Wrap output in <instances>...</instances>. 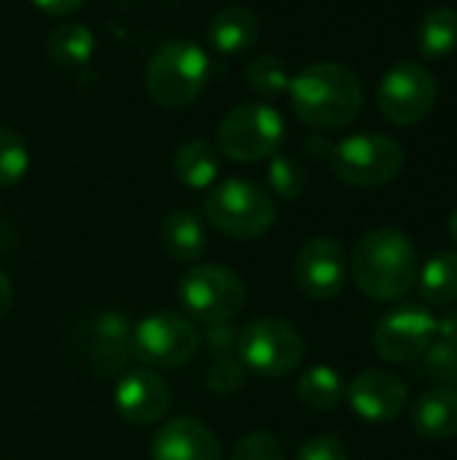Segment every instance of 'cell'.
<instances>
[{
	"label": "cell",
	"instance_id": "17",
	"mask_svg": "<svg viewBox=\"0 0 457 460\" xmlns=\"http://www.w3.org/2000/svg\"><path fill=\"white\" fill-rule=\"evenodd\" d=\"M412 429L428 442H447L457 437V388H431L412 410Z\"/></svg>",
	"mask_w": 457,
	"mask_h": 460
},
{
	"label": "cell",
	"instance_id": "29",
	"mask_svg": "<svg viewBox=\"0 0 457 460\" xmlns=\"http://www.w3.org/2000/svg\"><path fill=\"white\" fill-rule=\"evenodd\" d=\"M245 372L237 356H215L207 369V388L215 396H234L245 385Z\"/></svg>",
	"mask_w": 457,
	"mask_h": 460
},
{
	"label": "cell",
	"instance_id": "19",
	"mask_svg": "<svg viewBox=\"0 0 457 460\" xmlns=\"http://www.w3.org/2000/svg\"><path fill=\"white\" fill-rule=\"evenodd\" d=\"M159 243H162V251L172 261L194 264L207 248V232L197 213L175 210V213L164 216V221L159 226Z\"/></svg>",
	"mask_w": 457,
	"mask_h": 460
},
{
	"label": "cell",
	"instance_id": "34",
	"mask_svg": "<svg viewBox=\"0 0 457 460\" xmlns=\"http://www.w3.org/2000/svg\"><path fill=\"white\" fill-rule=\"evenodd\" d=\"M436 340L457 342V307L455 310H447L444 315L436 318Z\"/></svg>",
	"mask_w": 457,
	"mask_h": 460
},
{
	"label": "cell",
	"instance_id": "30",
	"mask_svg": "<svg viewBox=\"0 0 457 460\" xmlns=\"http://www.w3.org/2000/svg\"><path fill=\"white\" fill-rule=\"evenodd\" d=\"M232 460H286L280 439L269 431H248L237 439Z\"/></svg>",
	"mask_w": 457,
	"mask_h": 460
},
{
	"label": "cell",
	"instance_id": "1",
	"mask_svg": "<svg viewBox=\"0 0 457 460\" xmlns=\"http://www.w3.org/2000/svg\"><path fill=\"white\" fill-rule=\"evenodd\" d=\"M288 97L294 113L315 129L350 127L364 105L358 75L339 62H312L291 75Z\"/></svg>",
	"mask_w": 457,
	"mask_h": 460
},
{
	"label": "cell",
	"instance_id": "5",
	"mask_svg": "<svg viewBox=\"0 0 457 460\" xmlns=\"http://www.w3.org/2000/svg\"><path fill=\"white\" fill-rule=\"evenodd\" d=\"M215 140L218 154L232 162L253 164L261 159H272L283 148L286 119L277 108L267 102H242L221 119Z\"/></svg>",
	"mask_w": 457,
	"mask_h": 460
},
{
	"label": "cell",
	"instance_id": "9",
	"mask_svg": "<svg viewBox=\"0 0 457 460\" xmlns=\"http://www.w3.org/2000/svg\"><path fill=\"white\" fill-rule=\"evenodd\" d=\"M307 345L299 329L283 318L250 321L237 340V358L242 367L259 377H286L294 375L304 361Z\"/></svg>",
	"mask_w": 457,
	"mask_h": 460
},
{
	"label": "cell",
	"instance_id": "4",
	"mask_svg": "<svg viewBox=\"0 0 457 460\" xmlns=\"http://www.w3.org/2000/svg\"><path fill=\"white\" fill-rule=\"evenodd\" d=\"M202 213L221 234L232 240H256L272 229L277 205L259 183L248 178H226L207 189Z\"/></svg>",
	"mask_w": 457,
	"mask_h": 460
},
{
	"label": "cell",
	"instance_id": "10",
	"mask_svg": "<svg viewBox=\"0 0 457 460\" xmlns=\"http://www.w3.org/2000/svg\"><path fill=\"white\" fill-rule=\"evenodd\" d=\"M436 97L439 84L434 73L417 59H401L382 75L377 108L385 121L396 127H412L434 111Z\"/></svg>",
	"mask_w": 457,
	"mask_h": 460
},
{
	"label": "cell",
	"instance_id": "20",
	"mask_svg": "<svg viewBox=\"0 0 457 460\" xmlns=\"http://www.w3.org/2000/svg\"><path fill=\"white\" fill-rule=\"evenodd\" d=\"M172 175L194 191L210 189L221 175V154L207 140H186L172 154Z\"/></svg>",
	"mask_w": 457,
	"mask_h": 460
},
{
	"label": "cell",
	"instance_id": "24",
	"mask_svg": "<svg viewBox=\"0 0 457 460\" xmlns=\"http://www.w3.org/2000/svg\"><path fill=\"white\" fill-rule=\"evenodd\" d=\"M299 402L315 412H331L345 402V383L331 367H312L296 383Z\"/></svg>",
	"mask_w": 457,
	"mask_h": 460
},
{
	"label": "cell",
	"instance_id": "32",
	"mask_svg": "<svg viewBox=\"0 0 457 460\" xmlns=\"http://www.w3.org/2000/svg\"><path fill=\"white\" fill-rule=\"evenodd\" d=\"M237 340H240V329H234L232 323L207 326V348H210L213 356H232V353H237Z\"/></svg>",
	"mask_w": 457,
	"mask_h": 460
},
{
	"label": "cell",
	"instance_id": "25",
	"mask_svg": "<svg viewBox=\"0 0 457 460\" xmlns=\"http://www.w3.org/2000/svg\"><path fill=\"white\" fill-rule=\"evenodd\" d=\"M245 84L250 86V92H256L261 97H277V94L288 92L291 73H288V67H286V62L280 57L261 54L253 62H248Z\"/></svg>",
	"mask_w": 457,
	"mask_h": 460
},
{
	"label": "cell",
	"instance_id": "33",
	"mask_svg": "<svg viewBox=\"0 0 457 460\" xmlns=\"http://www.w3.org/2000/svg\"><path fill=\"white\" fill-rule=\"evenodd\" d=\"M35 8H40L48 16H70L75 13L86 0H30Z\"/></svg>",
	"mask_w": 457,
	"mask_h": 460
},
{
	"label": "cell",
	"instance_id": "12",
	"mask_svg": "<svg viewBox=\"0 0 457 460\" xmlns=\"http://www.w3.org/2000/svg\"><path fill=\"white\" fill-rule=\"evenodd\" d=\"M436 340V318L420 305L388 310L374 329V350L388 364H412L426 356Z\"/></svg>",
	"mask_w": 457,
	"mask_h": 460
},
{
	"label": "cell",
	"instance_id": "28",
	"mask_svg": "<svg viewBox=\"0 0 457 460\" xmlns=\"http://www.w3.org/2000/svg\"><path fill=\"white\" fill-rule=\"evenodd\" d=\"M423 375L442 388H457V342L434 340L423 356Z\"/></svg>",
	"mask_w": 457,
	"mask_h": 460
},
{
	"label": "cell",
	"instance_id": "36",
	"mask_svg": "<svg viewBox=\"0 0 457 460\" xmlns=\"http://www.w3.org/2000/svg\"><path fill=\"white\" fill-rule=\"evenodd\" d=\"M331 143L329 140H323V137H310L307 140V154L310 156H315V159H329L331 156Z\"/></svg>",
	"mask_w": 457,
	"mask_h": 460
},
{
	"label": "cell",
	"instance_id": "11",
	"mask_svg": "<svg viewBox=\"0 0 457 460\" xmlns=\"http://www.w3.org/2000/svg\"><path fill=\"white\" fill-rule=\"evenodd\" d=\"M78 353L97 377H116L132 361V321L119 310H100L78 326Z\"/></svg>",
	"mask_w": 457,
	"mask_h": 460
},
{
	"label": "cell",
	"instance_id": "7",
	"mask_svg": "<svg viewBox=\"0 0 457 460\" xmlns=\"http://www.w3.org/2000/svg\"><path fill=\"white\" fill-rule=\"evenodd\" d=\"M199 345L202 337L194 321L178 310H156L132 326V358L154 372L189 364Z\"/></svg>",
	"mask_w": 457,
	"mask_h": 460
},
{
	"label": "cell",
	"instance_id": "15",
	"mask_svg": "<svg viewBox=\"0 0 457 460\" xmlns=\"http://www.w3.org/2000/svg\"><path fill=\"white\" fill-rule=\"evenodd\" d=\"M407 396L404 380L385 369H366L345 388L347 404L366 423L399 420L407 410Z\"/></svg>",
	"mask_w": 457,
	"mask_h": 460
},
{
	"label": "cell",
	"instance_id": "13",
	"mask_svg": "<svg viewBox=\"0 0 457 460\" xmlns=\"http://www.w3.org/2000/svg\"><path fill=\"white\" fill-rule=\"evenodd\" d=\"M350 272L347 253L334 237H312L302 245L296 256V286L304 296L315 302H329L342 294Z\"/></svg>",
	"mask_w": 457,
	"mask_h": 460
},
{
	"label": "cell",
	"instance_id": "22",
	"mask_svg": "<svg viewBox=\"0 0 457 460\" xmlns=\"http://www.w3.org/2000/svg\"><path fill=\"white\" fill-rule=\"evenodd\" d=\"M423 299L431 307H450L457 302V253L444 251L426 261L417 275Z\"/></svg>",
	"mask_w": 457,
	"mask_h": 460
},
{
	"label": "cell",
	"instance_id": "37",
	"mask_svg": "<svg viewBox=\"0 0 457 460\" xmlns=\"http://www.w3.org/2000/svg\"><path fill=\"white\" fill-rule=\"evenodd\" d=\"M450 237H453V243L457 245V208L453 210V216H450Z\"/></svg>",
	"mask_w": 457,
	"mask_h": 460
},
{
	"label": "cell",
	"instance_id": "26",
	"mask_svg": "<svg viewBox=\"0 0 457 460\" xmlns=\"http://www.w3.org/2000/svg\"><path fill=\"white\" fill-rule=\"evenodd\" d=\"M267 181L269 189L280 197V199H299L307 189V170L296 156L288 154H275L267 170Z\"/></svg>",
	"mask_w": 457,
	"mask_h": 460
},
{
	"label": "cell",
	"instance_id": "27",
	"mask_svg": "<svg viewBox=\"0 0 457 460\" xmlns=\"http://www.w3.org/2000/svg\"><path fill=\"white\" fill-rule=\"evenodd\" d=\"M30 170L27 143L11 129L0 124V186H16Z\"/></svg>",
	"mask_w": 457,
	"mask_h": 460
},
{
	"label": "cell",
	"instance_id": "31",
	"mask_svg": "<svg viewBox=\"0 0 457 460\" xmlns=\"http://www.w3.org/2000/svg\"><path fill=\"white\" fill-rule=\"evenodd\" d=\"M296 460H350L345 445L331 437V434H318L312 439H307L299 453H296Z\"/></svg>",
	"mask_w": 457,
	"mask_h": 460
},
{
	"label": "cell",
	"instance_id": "8",
	"mask_svg": "<svg viewBox=\"0 0 457 460\" xmlns=\"http://www.w3.org/2000/svg\"><path fill=\"white\" fill-rule=\"evenodd\" d=\"M334 175L356 189H377L404 170V148L396 137L380 132H358L331 148Z\"/></svg>",
	"mask_w": 457,
	"mask_h": 460
},
{
	"label": "cell",
	"instance_id": "14",
	"mask_svg": "<svg viewBox=\"0 0 457 460\" xmlns=\"http://www.w3.org/2000/svg\"><path fill=\"white\" fill-rule=\"evenodd\" d=\"M170 402H172L170 385L154 369L124 372L113 391V407L119 418L137 429L159 423L170 412Z\"/></svg>",
	"mask_w": 457,
	"mask_h": 460
},
{
	"label": "cell",
	"instance_id": "18",
	"mask_svg": "<svg viewBox=\"0 0 457 460\" xmlns=\"http://www.w3.org/2000/svg\"><path fill=\"white\" fill-rule=\"evenodd\" d=\"M261 32L259 13L248 5H229L218 11L207 27V40L221 54H242L256 46Z\"/></svg>",
	"mask_w": 457,
	"mask_h": 460
},
{
	"label": "cell",
	"instance_id": "3",
	"mask_svg": "<svg viewBox=\"0 0 457 460\" xmlns=\"http://www.w3.org/2000/svg\"><path fill=\"white\" fill-rule=\"evenodd\" d=\"M210 81V57L202 46L175 38L164 40L145 65V92L167 111L191 105Z\"/></svg>",
	"mask_w": 457,
	"mask_h": 460
},
{
	"label": "cell",
	"instance_id": "35",
	"mask_svg": "<svg viewBox=\"0 0 457 460\" xmlns=\"http://www.w3.org/2000/svg\"><path fill=\"white\" fill-rule=\"evenodd\" d=\"M11 305H13V286H11V280H8V275L0 270V321L8 315V310H11Z\"/></svg>",
	"mask_w": 457,
	"mask_h": 460
},
{
	"label": "cell",
	"instance_id": "21",
	"mask_svg": "<svg viewBox=\"0 0 457 460\" xmlns=\"http://www.w3.org/2000/svg\"><path fill=\"white\" fill-rule=\"evenodd\" d=\"M46 57L54 67L78 70L94 57V32L81 22H62L46 38Z\"/></svg>",
	"mask_w": 457,
	"mask_h": 460
},
{
	"label": "cell",
	"instance_id": "2",
	"mask_svg": "<svg viewBox=\"0 0 457 460\" xmlns=\"http://www.w3.org/2000/svg\"><path fill=\"white\" fill-rule=\"evenodd\" d=\"M350 272L364 296L374 302H399L417 286L420 259L404 232L380 226L358 240Z\"/></svg>",
	"mask_w": 457,
	"mask_h": 460
},
{
	"label": "cell",
	"instance_id": "16",
	"mask_svg": "<svg viewBox=\"0 0 457 460\" xmlns=\"http://www.w3.org/2000/svg\"><path fill=\"white\" fill-rule=\"evenodd\" d=\"M151 460H224L215 434L194 418L167 420L154 442Z\"/></svg>",
	"mask_w": 457,
	"mask_h": 460
},
{
	"label": "cell",
	"instance_id": "23",
	"mask_svg": "<svg viewBox=\"0 0 457 460\" xmlns=\"http://www.w3.org/2000/svg\"><path fill=\"white\" fill-rule=\"evenodd\" d=\"M417 49L426 59H444L457 49V11L434 8L417 24Z\"/></svg>",
	"mask_w": 457,
	"mask_h": 460
},
{
	"label": "cell",
	"instance_id": "6",
	"mask_svg": "<svg viewBox=\"0 0 457 460\" xmlns=\"http://www.w3.org/2000/svg\"><path fill=\"white\" fill-rule=\"evenodd\" d=\"M178 299L194 321L205 326H215V323H232L242 313L248 288L232 267L197 264L180 275Z\"/></svg>",
	"mask_w": 457,
	"mask_h": 460
}]
</instances>
